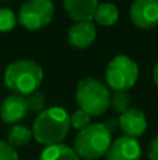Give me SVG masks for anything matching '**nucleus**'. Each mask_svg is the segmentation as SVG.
<instances>
[{"instance_id": "23", "label": "nucleus", "mask_w": 158, "mask_h": 160, "mask_svg": "<svg viewBox=\"0 0 158 160\" xmlns=\"http://www.w3.org/2000/svg\"><path fill=\"white\" fill-rule=\"evenodd\" d=\"M153 76H154V82H156V84H157V87H158V62H157L156 68H154V73H153Z\"/></svg>"}, {"instance_id": "3", "label": "nucleus", "mask_w": 158, "mask_h": 160, "mask_svg": "<svg viewBox=\"0 0 158 160\" xmlns=\"http://www.w3.org/2000/svg\"><path fill=\"white\" fill-rule=\"evenodd\" d=\"M76 100L81 111L90 117H98L106 112L111 105V93L101 80L86 78L77 83Z\"/></svg>"}, {"instance_id": "19", "label": "nucleus", "mask_w": 158, "mask_h": 160, "mask_svg": "<svg viewBox=\"0 0 158 160\" xmlns=\"http://www.w3.org/2000/svg\"><path fill=\"white\" fill-rule=\"evenodd\" d=\"M90 119H91V117L87 112H84V111H81V110H77L70 117V125L78 131H83L84 128H87L90 125Z\"/></svg>"}, {"instance_id": "16", "label": "nucleus", "mask_w": 158, "mask_h": 160, "mask_svg": "<svg viewBox=\"0 0 158 160\" xmlns=\"http://www.w3.org/2000/svg\"><path fill=\"white\" fill-rule=\"evenodd\" d=\"M109 107H112L119 114L128 111L130 108V96L128 94V91H114V94H111V105Z\"/></svg>"}, {"instance_id": "8", "label": "nucleus", "mask_w": 158, "mask_h": 160, "mask_svg": "<svg viewBox=\"0 0 158 160\" xmlns=\"http://www.w3.org/2000/svg\"><path fill=\"white\" fill-rule=\"evenodd\" d=\"M142 148L137 139L120 136L114 141L106 152V160H140Z\"/></svg>"}, {"instance_id": "4", "label": "nucleus", "mask_w": 158, "mask_h": 160, "mask_svg": "<svg viewBox=\"0 0 158 160\" xmlns=\"http://www.w3.org/2000/svg\"><path fill=\"white\" fill-rule=\"evenodd\" d=\"M112 136L104 124H90L77 133L73 150L80 159L97 160L106 155Z\"/></svg>"}, {"instance_id": "1", "label": "nucleus", "mask_w": 158, "mask_h": 160, "mask_svg": "<svg viewBox=\"0 0 158 160\" xmlns=\"http://www.w3.org/2000/svg\"><path fill=\"white\" fill-rule=\"evenodd\" d=\"M70 129V117L66 110L52 107L44 110L35 118L32 125V136L42 145L55 146L66 138Z\"/></svg>"}, {"instance_id": "9", "label": "nucleus", "mask_w": 158, "mask_h": 160, "mask_svg": "<svg viewBox=\"0 0 158 160\" xmlns=\"http://www.w3.org/2000/svg\"><path fill=\"white\" fill-rule=\"evenodd\" d=\"M118 122L125 136L128 138L136 139L142 136L147 129V118L144 112L139 108H129L128 111L120 114Z\"/></svg>"}, {"instance_id": "10", "label": "nucleus", "mask_w": 158, "mask_h": 160, "mask_svg": "<svg viewBox=\"0 0 158 160\" xmlns=\"http://www.w3.org/2000/svg\"><path fill=\"white\" fill-rule=\"evenodd\" d=\"M28 114L27 102L25 98L21 96H8L0 105V118L6 124H17L22 121Z\"/></svg>"}, {"instance_id": "22", "label": "nucleus", "mask_w": 158, "mask_h": 160, "mask_svg": "<svg viewBox=\"0 0 158 160\" xmlns=\"http://www.w3.org/2000/svg\"><path fill=\"white\" fill-rule=\"evenodd\" d=\"M104 125H105V128L109 131V133L112 135V133H114L115 131L118 129V127H119V122H118V119L111 118V119H108V121H106Z\"/></svg>"}, {"instance_id": "2", "label": "nucleus", "mask_w": 158, "mask_h": 160, "mask_svg": "<svg viewBox=\"0 0 158 160\" xmlns=\"http://www.w3.org/2000/svg\"><path fill=\"white\" fill-rule=\"evenodd\" d=\"M44 79L41 66L34 61H16L6 68L4 83L16 96H28L38 90Z\"/></svg>"}, {"instance_id": "6", "label": "nucleus", "mask_w": 158, "mask_h": 160, "mask_svg": "<svg viewBox=\"0 0 158 160\" xmlns=\"http://www.w3.org/2000/svg\"><path fill=\"white\" fill-rule=\"evenodd\" d=\"M55 7L49 0H30L20 7L18 21L28 30H39L48 25L53 18Z\"/></svg>"}, {"instance_id": "13", "label": "nucleus", "mask_w": 158, "mask_h": 160, "mask_svg": "<svg viewBox=\"0 0 158 160\" xmlns=\"http://www.w3.org/2000/svg\"><path fill=\"white\" fill-rule=\"evenodd\" d=\"M39 160H80V158L72 148L66 145H55L45 148Z\"/></svg>"}, {"instance_id": "11", "label": "nucleus", "mask_w": 158, "mask_h": 160, "mask_svg": "<svg viewBox=\"0 0 158 160\" xmlns=\"http://www.w3.org/2000/svg\"><path fill=\"white\" fill-rule=\"evenodd\" d=\"M66 13L76 22H91L98 7L97 0H66L63 3Z\"/></svg>"}, {"instance_id": "17", "label": "nucleus", "mask_w": 158, "mask_h": 160, "mask_svg": "<svg viewBox=\"0 0 158 160\" xmlns=\"http://www.w3.org/2000/svg\"><path fill=\"white\" fill-rule=\"evenodd\" d=\"M25 102H27V108L31 112L41 114L45 108V97L41 91H34V93L28 94L25 97Z\"/></svg>"}, {"instance_id": "14", "label": "nucleus", "mask_w": 158, "mask_h": 160, "mask_svg": "<svg viewBox=\"0 0 158 160\" xmlns=\"http://www.w3.org/2000/svg\"><path fill=\"white\" fill-rule=\"evenodd\" d=\"M94 18L97 20L98 24L104 25V27H109V25H114L118 21L119 11H118V7L115 4H111V3H102V4H100L98 3Z\"/></svg>"}, {"instance_id": "15", "label": "nucleus", "mask_w": 158, "mask_h": 160, "mask_svg": "<svg viewBox=\"0 0 158 160\" xmlns=\"http://www.w3.org/2000/svg\"><path fill=\"white\" fill-rule=\"evenodd\" d=\"M32 138V131H30L27 127L22 125H14L7 135V143L10 146H13L14 149L21 148L24 145H27Z\"/></svg>"}, {"instance_id": "12", "label": "nucleus", "mask_w": 158, "mask_h": 160, "mask_svg": "<svg viewBox=\"0 0 158 160\" xmlns=\"http://www.w3.org/2000/svg\"><path fill=\"white\" fill-rule=\"evenodd\" d=\"M95 25L92 22H76L67 32L69 44L77 49H86L95 39Z\"/></svg>"}, {"instance_id": "5", "label": "nucleus", "mask_w": 158, "mask_h": 160, "mask_svg": "<svg viewBox=\"0 0 158 160\" xmlns=\"http://www.w3.org/2000/svg\"><path fill=\"white\" fill-rule=\"evenodd\" d=\"M105 79L114 91H128L139 79V66L128 55H118L106 66Z\"/></svg>"}, {"instance_id": "20", "label": "nucleus", "mask_w": 158, "mask_h": 160, "mask_svg": "<svg viewBox=\"0 0 158 160\" xmlns=\"http://www.w3.org/2000/svg\"><path fill=\"white\" fill-rule=\"evenodd\" d=\"M0 160H18V153L7 142L0 141Z\"/></svg>"}, {"instance_id": "21", "label": "nucleus", "mask_w": 158, "mask_h": 160, "mask_svg": "<svg viewBox=\"0 0 158 160\" xmlns=\"http://www.w3.org/2000/svg\"><path fill=\"white\" fill-rule=\"evenodd\" d=\"M148 158H150V160H158V135L151 141V143H150Z\"/></svg>"}, {"instance_id": "18", "label": "nucleus", "mask_w": 158, "mask_h": 160, "mask_svg": "<svg viewBox=\"0 0 158 160\" xmlns=\"http://www.w3.org/2000/svg\"><path fill=\"white\" fill-rule=\"evenodd\" d=\"M16 14L7 7H0V32L11 31L16 27Z\"/></svg>"}, {"instance_id": "7", "label": "nucleus", "mask_w": 158, "mask_h": 160, "mask_svg": "<svg viewBox=\"0 0 158 160\" xmlns=\"http://www.w3.org/2000/svg\"><path fill=\"white\" fill-rule=\"evenodd\" d=\"M130 18L136 27L150 30L158 25L157 0H137L130 7Z\"/></svg>"}]
</instances>
